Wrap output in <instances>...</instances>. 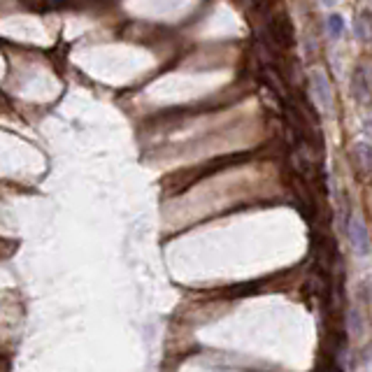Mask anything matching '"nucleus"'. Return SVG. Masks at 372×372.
<instances>
[{
	"instance_id": "f257e3e1",
	"label": "nucleus",
	"mask_w": 372,
	"mask_h": 372,
	"mask_svg": "<svg viewBox=\"0 0 372 372\" xmlns=\"http://www.w3.org/2000/svg\"><path fill=\"white\" fill-rule=\"evenodd\" d=\"M312 91H314L316 105L321 108L323 115H330L333 112V86H330V79L321 68L312 70Z\"/></svg>"
},
{
	"instance_id": "f03ea898",
	"label": "nucleus",
	"mask_w": 372,
	"mask_h": 372,
	"mask_svg": "<svg viewBox=\"0 0 372 372\" xmlns=\"http://www.w3.org/2000/svg\"><path fill=\"white\" fill-rule=\"evenodd\" d=\"M347 232H349V240H351V244H354L356 254L368 256L370 254V232H368V226L363 223L361 217H351Z\"/></svg>"
},
{
	"instance_id": "7ed1b4c3",
	"label": "nucleus",
	"mask_w": 372,
	"mask_h": 372,
	"mask_svg": "<svg viewBox=\"0 0 372 372\" xmlns=\"http://www.w3.org/2000/svg\"><path fill=\"white\" fill-rule=\"evenodd\" d=\"M351 93H354L356 101L365 103L370 96V75L365 68H358L354 72V77H351Z\"/></svg>"
},
{
	"instance_id": "20e7f679",
	"label": "nucleus",
	"mask_w": 372,
	"mask_h": 372,
	"mask_svg": "<svg viewBox=\"0 0 372 372\" xmlns=\"http://www.w3.org/2000/svg\"><path fill=\"white\" fill-rule=\"evenodd\" d=\"M328 33H330V37H342V33H344V19L337 15V12H333V15L328 17Z\"/></svg>"
},
{
	"instance_id": "39448f33",
	"label": "nucleus",
	"mask_w": 372,
	"mask_h": 372,
	"mask_svg": "<svg viewBox=\"0 0 372 372\" xmlns=\"http://www.w3.org/2000/svg\"><path fill=\"white\" fill-rule=\"evenodd\" d=\"M354 28H356V35H358V40H363V42H368V37H370V22H368V15L358 17L356 22H354Z\"/></svg>"
},
{
	"instance_id": "423d86ee",
	"label": "nucleus",
	"mask_w": 372,
	"mask_h": 372,
	"mask_svg": "<svg viewBox=\"0 0 372 372\" xmlns=\"http://www.w3.org/2000/svg\"><path fill=\"white\" fill-rule=\"evenodd\" d=\"M356 154L361 156V165H363V168L370 170V144L368 142L356 144Z\"/></svg>"
},
{
	"instance_id": "0eeeda50",
	"label": "nucleus",
	"mask_w": 372,
	"mask_h": 372,
	"mask_svg": "<svg viewBox=\"0 0 372 372\" xmlns=\"http://www.w3.org/2000/svg\"><path fill=\"white\" fill-rule=\"evenodd\" d=\"M319 372H342V368H340V365H337V363L330 361V363H326Z\"/></svg>"
},
{
	"instance_id": "6e6552de",
	"label": "nucleus",
	"mask_w": 372,
	"mask_h": 372,
	"mask_svg": "<svg viewBox=\"0 0 372 372\" xmlns=\"http://www.w3.org/2000/svg\"><path fill=\"white\" fill-rule=\"evenodd\" d=\"M321 3L326 5V8H330V5H335V0H321Z\"/></svg>"
}]
</instances>
